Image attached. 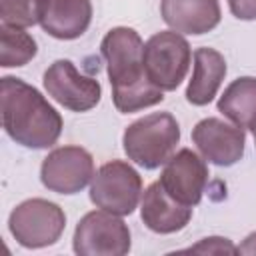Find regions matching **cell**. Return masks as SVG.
<instances>
[{
	"mask_svg": "<svg viewBox=\"0 0 256 256\" xmlns=\"http://www.w3.org/2000/svg\"><path fill=\"white\" fill-rule=\"evenodd\" d=\"M112 86V100L118 112L130 114L150 108L164 100L144 70V42L128 26H116L106 32L100 44Z\"/></svg>",
	"mask_w": 256,
	"mask_h": 256,
	"instance_id": "1",
	"label": "cell"
},
{
	"mask_svg": "<svg viewBox=\"0 0 256 256\" xmlns=\"http://www.w3.org/2000/svg\"><path fill=\"white\" fill-rule=\"evenodd\" d=\"M0 94L2 126L16 144L36 150L56 144L62 132V116L34 86L4 76Z\"/></svg>",
	"mask_w": 256,
	"mask_h": 256,
	"instance_id": "2",
	"label": "cell"
},
{
	"mask_svg": "<svg viewBox=\"0 0 256 256\" xmlns=\"http://www.w3.org/2000/svg\"><path fill=\"white\" fill-rule=\"evenodd\" d=\"M180 142V126L170 112H154L134 120L122 136L126 156L146 168H160L170 160Z\"/></svg>",
	"mask_w": 256,
	"mask_h": 256,
	"instance_id": "3",
	"label": "cell"
},
{
	"mask_svg": "<svg viewBox=\"0 0 256 256\" xmlns=\"http://www.w3.org/2000/svg\"><path fill=\"white\" fill-rule=\"evenodd\" d=\"M192 62L188 40L176 30L156 32L144 44V70L162 92L176 90L186 78Z\"/></svg>",
	"mask_w": 256,
	"mask_h": 256,
	"instance_id": "4",
	"label": "cell"
},
{
	"mask_svg": "<svg viewBox=\"0 0 256 256\" xmlns=\"http://www.w3.org/2000/svg\"><path fill=\"white\" fill-rule=\"evenodd\" d=\"M8 228L14 240L24 248H44L60 240L66 228L64 210L44 198L20 202L8 216Z\"/></svg>",
	"mask_w": 256,
	"mask_h": 256,
	"instance_id": "5",
	"label": "cell"
},
{
	"mask_svg": "<svg viewBox=\"0 0 256 256\" xmlns=\"http://www.w3.org/2000/svg\"><path fill=\"white\" fill-rule=\"evenodd\" d=\"M142 196V176L124 160H112L98 168L90 184V200L102 210L128 216Z\"/></svg>",
	"mask_w": 256,
	"mask_h": 256,
	"instance_id": "6",
	"label": "cell"
},
{
	"mask_svg": "<svg viewBox=\"0 0 256 256\" xmlns=\"http://www.w3.org/2000/svg\"><path fill=\"white\" fill-rule=\"evenodd\" d=\"M72 244L80 256H124L130 250V230L118 214L100 208L80 218Z\"/></svg>",
	"mask_w": 256,
	"mask_h": 256,
	"instance_id": "7",
	"label": "cell"
},
{
	"mask_svg": "<svg viewBox=\"0 0 256 256\" xmlns=\"http://www.w3.org/2000/svg\"><path fill=\"white\" fill-rule=\"evenodd\" d=\"M94 158L82 146H58L42 160L40 180L56 194H76L94 178Z\"/></svg>",
	"mask_w": 256,
	"mask_h": 256,
	"instance_id": "8",
	"label": "cell"
},
{
	"mask_svg": "<svg viewBox=\"0 0 256 256\" xmlns=\"http://www.w3.org/2000/svg\"><path fill=\"white\" fill-rule=\"evenodd\" d=\"M44 88L58 104L72 112L92 110L102 96V86L92 76H84L70 60H56L44 72Z\"/></svg>",
	"mask_w": 256,
	"mask_h": 256,
	"instance_id": "9",
	"label": "cell"
},
{
	"mask_svg": "<svg viewBox=\"0 0 256 256\" xmlns=\"http://www.w3.org/2000/svg\"><path fill=\"white\" fill-rule=\"evenodd\" d=\"M160 184L178 202L196 206L202 200L204 188L208 184V166L196 152L182 148L164 164Z\"/></svg>",
	"mask_w": 256,
	"mask_h": 256,
	"instance_id": "10",
	"label": "cell"
},
{
	"mask_svg": "<svg viewBox=\"0 0 256 256\" xmlns=\"http://www.w3.org/2000/svg\"><path fill=\"white\" fill-rule=\"evenodd\" d=\"M192 140L200 154L216 166H232L244 156V128L220 118H204L192 130Z\"/></svg>",
	"mask_w": 256,
	"mask_h": 256,
	"instance_id": "11",
	"label": "cell"
},
{
	"mask_svg": "<svg viewBox=\"0 0 256 256\" xmlns=\"http://www.w3.org/2000/svg\"><path fill=\"white\" fill-rule=\"evenodd\" d=\"M140 218L152 232L172 234L182 230L190 222L192 206H186L176 198H172L166 192V188L160 184V180H156L144 190Z\"/></svg>",
	"mask_w": 256,
	"mask_h": 256,
	"instance_id": "12",
	"label": "cell"
},
{
	"mask_svg": "<svg viewBox=\"0 0 256 256\" xmlns=\"http://www.w3.org/2000/svg\"><path fill=\"white\" fill-rule=\"evenodd\" d=\"M92 22L90 0H44L38 24L52 38L74 40L80 38Z\"/></svg>",
	"mask_w": 256,
	"mask_h": 256,
	"instance_id": "13",
	"label": "cell"
},
{
	"mask_svg": "<svg viewBox=\"0 0 256 256\" xmlns=\"http://www.w3.org/2000/svg\"><path fill=\"white\" fill-rule=\"evenodd\" d=\"M162 20L182 34H206L220 24L218 0H160Z\"/></svg>",
	"mask_w": 256,
	"mask_h": 256,
	"instance_id": "14",
	"label": "cell"
},
{
	"mask_svg": "<svg viewBox=\"0 0 256 256\" xmlns=\"http://www.w3.org/2000/svg\"><path fill=\"white\" fill-rule=\"evenodd\" d=\"M226 76V60L214 48H198L194 52V70L186 88V100L194 106H206L214 100Z\"/></svg>",
	"mask_w": 256,
	"mask_h": 256,
	"instance_id": "15",
	"label": "cell"
},
{
	"mask_svg": "<svg viewBox=\"0 0 256 256\" xmlns=\"http://www.w3.org/2000/svg\"><path fill=\"white\" fill-rule=\"evenodd\" d=\"M218 112H222L236 126L256 130V78L242 76L230 82L218 100Z\"/></svg>",
	"mask_w": 256,
	"mask_h": 256,
	"instance_id": "16",
	"label": "cell"
},
{
	"mask_svg": "<svg viewBox=\"0 0 256 256\" xmlns=\"http://www.w3.org/2000/svg\"><path fill=\"white\" fill-rule=\"evenodd\" d=\"M38 52L36 40L18 26H0V66L14 68L28 64Z\"/></svg>",
	"mask_w": 256,
	"mask_h": 256,
	"instance_id": "17",
	"label": "cell"
},
{
	"mask_svg": "<svg viewBox=\"0 0 256 256\" xmlns=\"http://www.w3.org/2000/svg\"><path fill=\"white\" fill-rule=\"evenodd\" d=\"M2 24L28 28L40 20V6L30 0H0Z\"/></svg>",
	"mask_w": 256,
	"mask_h": 256,
	"instance_id": "18",
	"label": "cell"
},
{
	"mask_svg": "<svg viewBox=\"0 0 256 256\" xmlns=\"http://www.w3.org/2000/svg\"><path fill=\"white\" fill-rule=\"evenodd\" d=\"M182 252H196V254H236L238 248L228 240V238H220V236H210L200 240L198 244L182 250Z\"/></svg>",
	"mask_w": 256,
	"mask_h": 256,
	"instance_id": "19",
	"label": "cell"
},
{
	"mask_svg": "<svg viewBox=\"0 0 256 256\" xmlns=\"http://www.w3.org/2000/svg\"><path fill=\"white\" fill-rule=\"evenodd\" d=\"M228 6L238 20H256V0H228Z\"/></svg>",
	"mask_w": 256,
	"mask_h": 256,
	"instance_id": "20",
	"label": "cell"
},
{
	"mask_svg": "<svg viewBox=\"0 0 256 256\" xmlns=\"http://www.w3.org/2000/svg\"><path fill=\"white\" fill-rule=\"evenodd\" d=\"M238 252L240 254H252V256L256 254V232H252L244 238V242L238 246Z\"/></svg>",
	"mask_w": 256,
	"mask_h": 256,
	"instance_id": "21",
	"label": "cell"
},
{
	"mask_svg": "<svg viewBox=\"0 0 256 256\" xmlns=\"http://www.w3.org/2000/svg\"><path fill=\"white\" fill-rule=\"evenodd\" d=\"M30 2H34V4H38V6L42 8V2H44V0H30Z\"/></svg>",
	"mask_w": 256,
	"mask_h": 256,
	"instance_id": "22",
	"label": "cell"
},
{
	"mask_svg": "<svg viewBox=\"0 0 256 256\" xmlns=\"http://www.w3.org/2000/svg\"><path fill=\"white\" fill-rule=\"evenodd\" d=\"M254 142H256V130H254Z\"/></svg>",
	"mask_w": 256,
	"mask_h": 256,
	"instance_id": "23",
	"label": "cell"
}]
</instances>
